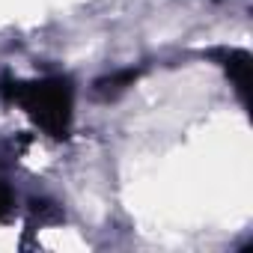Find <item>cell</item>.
Masks as SVG:
<instances>
[{
    "mask_svg": "<svg viewBox=\"0 0 253 253\" xmlns=\"http://www.w3.org/2000/svg\"><path fill=\"white\" fill-rule=\"evenodd\" d=\"M250 54H244V51H229L226 57H223V69L232 75V81L238 84V89L247 95L250 92Z\"/></svg>",
    "mask_w": 253,
    "mask_h": 253,
    "instance_id": "cell-2",
    "label": "cell"
},
{
    "mask_svg": "<svg viewBox=\"0 0 253 253\" xmlns=\"http://www.w3.org/2000/svg\"><path fill=\"white\" fill-rule=\"evenodd\" d=\"M0 92L12 104H21L30 119L51 137H69L72 125V84L66 78L45 81H0Z\"/></svg>",
    "mask_w": 253,
    "mask_h": 253,
    "instance_id": "cell-1",
    "label": "cell"
},
{
    "mask_svg": "<svg viewBox=\"0 0 253 253\" xmlns=\"http://www.w3.org/2000/svg\"><path fill=\"white\" fill-rule=\"evenodd\" d=\"M6 209H9V191H6L3 182H0V217L6 214Z\"/></svg>",
    "mask_w": 253,
    "mask_h": 253,
    "instance_id": "cell-3",
    "label": "cell"
}]
</instances>
